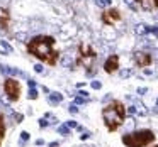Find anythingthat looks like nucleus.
Listing matches in <instances>:
<instances>
[{
    "mask_svg": "<svg viewBox=\"0 0 158 147\" xmlns=\"http://www.w3.org/2000/svg\"><path fill=\"white\" fill-rule=\"evenodd\" d=\"M54 46V37L51 36H34L27 42V53L31 56L37 57L39 61L48 63L50 66H54L58 61L60 53L53 51Z\"/></svg>",
    "mask_w": 158,
    "mask_h": 147,
    "instance_id": "1",
    "label": "nucleus"
},
{
    "mask_svg": "<svg viewBox=\"0 0 158 147\" xmlns=\"http://www.w3.org/2000/svg\"><path fill=\"white\" fill-rule=\"evenodd\" d=\"M43 144H44V140H41V139L36 140V146H43Z\"/></svg>",
    "mask_w": 158,
    "mask_h": 147,
    "instance_id": "34",
    "label": "nucleus"
},
{
    "mask_svg": "<svg viewBox=\"0 0 158 147\" xmlns=\"http://www.w3.org/2000/svg\"><path fill=\"white\" fill-rule=\"evenodd\" d=\"M61 100H63V95H61V93H58V92L50 93V98H48V102H50V103H53V105H58Z\"/></svg>",
    "mask_w": 158,
    "mask_h": 147,
    "instance_id": "10",
    "label": "nucleus"
},
{
    "mask_svg": "<svg viewBox=\"0 0 158 147\" xmlns=\"http://www.w3.org/2000/svg\"><path fill=\"white\" fill-rule=\"evenodd\" d=\"M68 112L75 115V113H78V107H77V105H70V108H68Z\"/></svg>",
    "mask_w": 158,
    "mask_h": 147,
    "instance_id": "26",
    "label": "nucleus"
},
{
    "mask_svg": "<svg viewBox=\"0 0 158 147\" xmlns=\"http://www.w3.org/2000/svg\"><path fill=\"white\" fill-rule=\"evenodd\" d=\"M3 135H5V130H0V146H2V140H3Z\"/></svg>",
    "mask_w": 158,
    "mask_h": 147,
    "instance_id": "31",
    "label": "nucleus"
},
{
    "mask_svg": "<svg viewBox=\"0 0 158 147\" xmlns=\"http://www.w3.org/2000/svg\"><path fill=\"white\" fill-rule=\"evenodd\" d=\"M60 146V142H50V147H58Z\"/></svg>",
    "mask_w": 158,
    "mask_h": 147,
    "instance_id": "36",
    "label": "nucleus"
},
{
    "mask_svg": "<svg viewBox=\"0 0 158 147\" xmlns=\"http://www.w3.org/2000/svg\"><path fill=\"white\" fill-rule=\"evenodd\" d=\"M58 132H60L61 135H70L71 129H70V127H68V125H61V127L58 129Z\"/></svg>",
    "mask_w": 158,
    "mask_h": 147,
    "instance_id": "14",
    "label": "nucleus"
},
{
    "mask_svg": "<svg viewBox=\"0 0 158 147\" xmlns=\"http://www.w3.org/2000/svg\"><path fill=\"white\" fill-rule=\"evenodd\" d=\"M34 71H36V73H43L44 69H43V66H41V64H36V66H34Z\"/></svg>",
    "mask_w": 158,
    "mask_h": 147,
    "instance_id": "28",
    "label": "nucleus"
},
{
    "mask_svg": "<svg viewBox=\"0 0 158 147\" xmlns=\"http://www.w3.org/2000/svg\"><path fill=\"white\" fill-rule=\"evenodd\" d=\"M143 10H155L158 9V0H136Z\"/></svg>",
    "mask_w": 158,
    "mask_h": 147,
    "instance_id": "9",
    "label": "nucleus"
},
{
    "mask_svg": "<svg viewBox=\"0 0 158 147\" xmlns=\"http://www.w3.org/2000/svg\"><path fill=\"white\" fill-rule=\"evenodd\" d=\"M117 69H119V56L117 54L109 56L104 63V71L109 73V74H112V73H116Z\"/></svg>",
    "mask_w": 158,
    "mask_h": 147,
    "instance_id": "7",
    "label": "nucleus"
},
{
    "mask_svg": "<svg viewBox=\"0 0 158 147\" xmlns=\"http://www.w3.org/2000/svg\"><path fill=\"white\" fill-rule=\"evenodd\" d=\"M37 96H39L37 90H36V88H31V90H29V95H27V98H29V100H36Z\"/></svg>",
    "mask_w": 158,
    "mask_h": 147,
    "instance_id": "17",
    "label": "nucleus"
},
{
    "mask_svg": "<svg viewBox=\"0 0 158 147\" xmlns=\"http://www.w3.org/2000/svg\"><path fill=\"white\" fill-rule=\"evenodd\" d=\"M134 73V71H133V69H131V68H126V69H121V78H129V76H131V74Z\"/></svg>",
    "mask_w": 158,
    "mask_h": 147,
    "instance_id": "16",
    "label": "nucleus"
},
{
    "mask_svg": "<svg viewBox=\"0 0 158 147\" xmlns=\"http://www.w3.org/2000/svg\"><path fill=\"white\" fill-rule=\"evenodd\" d=\"M0 46L5 49V53H12V51H14V49H12V46H10L7 41H0Z\"/></svg>",
    "mask_w": 158,
    "mask_h": 147,
    "instance_id": "15",
    "label": "nucleus"
},
{
    "mask_svg": "<svg viewBox=\"0 0 158 147\" xmlns=\"http://www.w3.org/2000/svg\"><path fill=\"white\" fill-rule=\"evenodd\" d=\"M102 118L109 132H116L121 125L124 124L126 118V107L123 102L119 100H112L107 107L102 108Z\"/></svg>",
    "mask_w": 158,
    "mask_h": 147,
    "instance_id": "2",
    "label": "nucleus"
},
{
    "mask_svg": "<svg viewBox=\"0 0 158 147\" xmlns=\"http://www.w3.org/2000/svg\"><path fill=\"white\" fill-rule=\"evenodd\" d=\"M66 125H68L70 129H77V127H78V124H77L75 120H68V122H66Z\"/></svg>",
    "mask_w": 158,
    "mask_h": 147,
    "instance_id": "24",
    "label": "nucleus"
},
{
    "mask_svg": "<svg viewBox=\"0 0 158 147\" xmlns=\"http://www.w3.org/2000/svg\"><path fill=\"white\" fill-rule=\"evenodd\" d=\"M134 32H136L138 36H144V34H148V25H144V24H138V25L134 27Z\"/></svg>",
    "mask_w": 158,
    "mask_h": 147,
    "instance_id": "11",
    "label": "nucleus"
},
{
    "mask_svg": "<svg viewBox=\"0 0 158 147\" xmlns=\"http://www.w3.org/2000/svg\"><path fill=\"white\" fill-rule=\"evenodd\" d=\"M48 125H50V122H48L46 118H41V120H39V127H41V129H46Z\"/></svg>",
    "mask_w": 158,
    "mask_h": 147,
    "instance_id": "20",
    "label": "nucleus"
},
{
    "mask_svg": "<svg viewBox=\"0 0 158 147\" xmlns=\"http://www.w3.org/2000/svg\"><path fill=\"white\" fill-rule=\"evenodd\" d=\"M14 118H16V120H17V122H16V124H20V122H22V118H24V117H22V115H20V113H14Z\"/></svg>",
    "mask_w": 158,
    "mask_h": 147,
    "instance_id": "27",
    "label": "nucleus"
},
{
    "mask_svg": "<svg viewBox=\"0 0 158 147\" xmlns=\"http://www.w3.org/2000/svg\"><path fill=\"white\" fill-rule=\"evenodd\" d=\"M88 137H90V134H88V132H85L83 135H80V139H82V140H87Z\"/></svg>",
    "mask_w": 158,
    "mask_h": 147,
    "instance_id": "30",
    "label": "nucleus"
},
{
    "mask_svg": "<svg viewBox=\"0 0 158 147\" xmlns=\"http://www.w3.org/2000/svg\"><path fill=\"white\" fill-rule=\"evenodd\" d=\"M133 57H134V63L140 68H146V66H150L153 63V56L150 54V53H146V51H136Z\"/></svg>",
    "mask_w": 158,
    "mask_h": 147,
    "instance_id": "6",
    "label": "nucleus"
},
{
    "mask_svg": "<svg viewBox=\"0 0 158 147\" xmlns=\"http://www.w3.org/2000/svg\"><path fill=\"white\" fill-rule=\"evenodd\" d=\"M3 92H5L7 98L10 102H17L19 98H20V93H22V86H20V83H19L16 78L7 76L5 81H3Z\"/></svg>",
    "mask_w": 158,
    "mask_h": 147,
    "instance_id": "5",
    "label": "nucleus"
},
{
    "mask_svg": "<svg viewBox=\"0 0 158 147\" xmlns=\"http://www.w3.org/2000/svg\"><path fill=\"white\" fill-rule=\"evenodd\" d=\"M16 37H17V39H24L26 34H24V32H20V34H16Z\"/></svg>",
    "mask_w": 158,
    "mask_h": 147,
    "instance_id": "32",
    "label": "nucleus"
},
{
    "mask_svg": "<svg viewBox=\"0 0 158 147\" xmlns=\"http://www.w3.org/2000/svg\"><path fill=\"white\" fill-rule=\"evenodd\" d=\"M102 20H104V24H107V25H112L117 20H121V12L117 9H109V10H105L104 14H102Z\"/></svg>",
    "mask_w": 158,
    "mask_h": 147,
    "instance_id": "8",
    "label": "nucleus"
},
{
    "mask_svg": "<svg viewBox=\"0 0 158 147\" xmlns=\"http://www.w3.org/2000/svg\"><path fill=\"white\" fill-rule=\"evenodd\" d=\"M78 95H80V96H83V98H87V96H88V93H87V92H80Z\"/></svg>",
    "mask_w": 158,
    "mask_h": 147,
    "instance_id": "35",
    "label": "nucleus"
},
{
    "mask_svg": "<svg viewBox=\"0 0 158 147\" xmlns=\"http://www.w3.org/2000/svg\"><path fill=\"white\" fill-rule=\"evenodd\" d=\"M29 137H31V135H29V132H22V134H20V142H24V140L27 142V140H29Z\"/></svg>",
    "mask_w": 158,
    "mask_h": 147,
    "instance_id": "21",
    "label": "nucleus"
},
{
    "mask_svg": "<svg viewBox=\"0 0 158 147\" xmlns=\"http://www.w3.org/2000/svg\"><path fill=\"white\" fill-rule=\"evenodd\" d=\"M94 2H95V5L100 7V9H107V7L112 3V0H94Z\"/></svg>",
    "mask_w": 158,
    "mask_h": 147,
    "instance_id": "13",
    "label": "nucleus"
},
{
    "mask_svg": "<svg viewBox=\"0 0 158 147\" xmlns=\"http://www.w3.org/2000/svg\"><path fill=\"white\" fill-rule=\"evenodd\" d=\"M85 102H87V98H83V96H77V98H75V103H77V105H82V103H85Z\"/></svg>",
    "mask_w": 158,
    "mask_h": 147,
    "instance_id": "22",
    "label": "nucleus"
},
{
    "mask_svg": "<svg viewBox=\"0 0 158 147\" xmlns=\"http://www.w3.org/2000/svg\"><path fill=\"white\" fill-rule=\"evenodd\" d=\"M155 140V134L151 130H136L123 135V144L126 147H146Z\"/></svg>",
    "mask_w": 158,
    "mask_h": 147,
    "instance_id": "3",
    "label": "nucleus"
},
{
    "mask_svg": "<svg viewBox=\"0 0 158 147\" xmlns=\"http://www.w3.org/2000/svg\"><path fill=\"white\" fill-rule=\"evenodd\" d=\"M146 92H148V88H140V90H138L140 95H143V93H146Z\"/></svg>",
    "mask_w": 158,
    "mask_h": 147,
    "instance_id": "33",
    "label": "nucleus"
},
{
    "mask_svg": "<svg viewBox=\"0 0 158 147\" xmlns=\"http://www.w3.org/2000/svg\"><path fill=\"white\" fill-rule=\"evenodd\" d=\"M0 130H5V118L2 113H0Z\"/></svg>",
    "mask_w": 158,
    "mask_h": 147,
    "instance_id": "25",
    "label": "nucleus"
},
{
    "mask_svg": "<svg viewBox=\"0 0 158 147\" xmlns=\"http://www.w3.org/2000/svg\"><path fill=\"white\" fill-rule=\"evenodd\" d=\"M27 85H29V88H36V81L34 80H27Z\"/></svg>",
    "mask_w": 158,
    "mask_h": 147,
    "instance_id": "29",
    "label": "nucleus"
},
{
    "mask_svg": "<svg viewBox=\"0 0 158 147\" xmlns=\"http://www.w3.org/2000/svg\"><path fill=\"white\" fill-rule=\"evenodd\" d=\"M157 107H158V98H157Z\"/></svg>",
    "mask_w": 158,
    "mask_h": 147,
    "instance_id": "37",
    "label": "nucleus"
},
{
    "mask_svg": "<svg viewBox=\"0 0 158 147\" xmlns=\"http://www.w3.org/2000/svg\"><path fill=\"white\" fill-rule=\"evenodd\" d=\"M134 108H136V113H138V115H141V117L148 115V110L144 108V105H143V103H136V105H134Z\"/></svg>",
    "mask_w": 158,
    "mask_h": 147,
    "instance_id": "12",
    "label": "nucleus"
},
{
    "mask_svg": "<svg viewBox=\"0 0 158 147\" xmlns=\"http://www.w3.org/2000/svg\"><path fill=\"white\" fill-rule=\"evenodd\" d=\"M148 32H151L155 37H158V25H151V27H148Z\"/></svg>",
    "mask_w": 158,
    "mask_h": 147,
    "instance_id": "18",
    "label": "nucleus"
},
{
    "mask_svg": "<svg viewBox=\"0 0 158 147\" xmlns=\"http://www.w3.org/2000/svg\"><path fill=\"white\" fill-rule=\"evenodd\" d=\"M153 147H158V146H153Z\"/></svg>",
    "mask_w": 158,
    "mask_h": 147,
    "instance_id": "38",
    "label": "nucleus"
},
{
    "mask_svg": "<svg viewBox=\"0 0 158 147\" xmlns=\"http://www.w3.org/2000/svg\"><path fill=\"white\" fill-rule=\"evenodd\" d=\"M124 3L129 7V9H133V10H136V5H134V2L133 0H124Z\"/></svg>",
    "mask_w": 158,
    "mask_h": 147,
    "instance_id": "23",
    "label": "nucleus"
},
{
    "mask_svg": "<svg viewBox=\"0 0 158 147\" xmlns=\"http://www.w3.org/2000/svg\"><path fill=\"white\" fill-rule=\"evenodd\" d=\"M95 57H97V53L94 51V47H92L90 44L83 42V44L78 46V63L87 68L88 74H92V69H90V68H92V64L95 63Z\"/></svg>",
    "mask_w": 158,
    "mask_h": 147,
    "instance_id": "4",
    "label": "nucleus"
},
{
    "mask_svg": "<svg viewBox=\"0 0 158 147\" xmlns=\"http://www.w3.org/2000/svg\"><path fill=\"white\" fill-rule=\"evenodd\" d=\"M90 86H92L94 90H100V88H102V83H100V81H92Z\"/></svg>",
    "mask_w": 158,
    "mask_h": 147,
    "instance_id": "19",
    "label": "nucleus"
}]
</instances>
